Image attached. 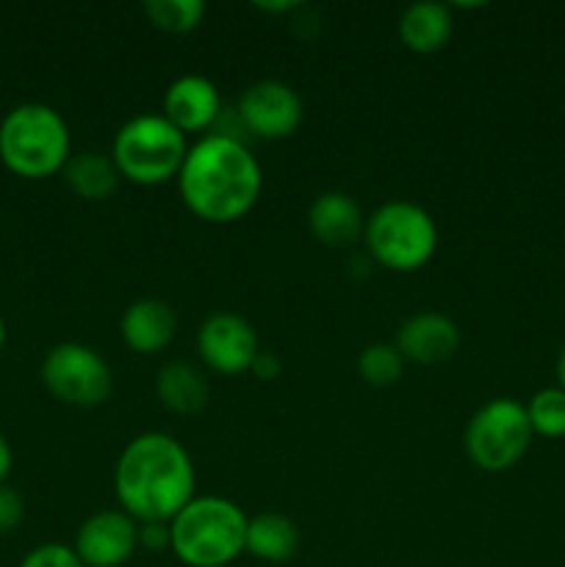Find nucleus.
<instances>
[{
  "instance_id": "aec40b11",
  "label": "nucleus",
  "mask_w": 565,
  "mask_h": 567,
  "mask_svg": "<svg viewBox=\"0 0 565 567\" xmlns=\"http://www.w3.org/2000/svg\"><path fill=\"white\" fill-rule=\"evenodd\" d=\"M150 25L164 33H192L203 22L205 3L203 0H147L144 3Z\"/></svg>"
},
{
  "instance_id": "cd10ccee",
  "label": "nucleus",
  "mask_w": 565,
  "mask_h": 567,
  "mask_svg": "<svg viewBox=\"0 0 565 567\" xmlns=\"http://www.w3.org/2000/svg\"><path fill=\"white\" fill-rule=\"evenodd\" d=\"M255 9H260V11H275V14H286V11L302 9V3H255Z\"/></svg>"
},
{
  "instance_id": "f3484780",
  "label": "nucleus",
  "mask_w": 565,
  "mask_h": 567,
  "mask_svg": "<svg viewBox=\"0 0 565 567\" xmlns=\"http://www.w3.org/2000/svg\"><path fill=\"white\" fill-rule=\"evenodd\" d=\"M299 526L282 513H260L247 520V543L244 551L264 563H288L299 551Z\"/></svg>"
},
{
  "instance_id": "1a4fd4ad",
  "label": "nucleus",
  "mask_w": 565,
  "mask_h": 567,
  "mask_svg": "<svg viewBox=\"0 0 565 567\" xmlns=\"http://www.w3.org/2000/svg\"><path fill=\"white\" fill-rule=\"evenodd\" d=\"M236 114L244 131L266 138V142H277V138H288L291 133H297V127L302 125L305 105L297 89L275 81V78H266V81H255L253 86L244 89Z\"/></svg>"
},
{
  "instance_id": "4468645a",
  "label": "nucleus",
  "mask_w": 565,
  "mask_h": 567,
  "mask_svg": "<svg viewBox=\"0 0 565 567\" xmlns=\"http://www.w3.org/2000/svg\"><path fill=\"white\" fill-rule=\"evenodd\" d=\"M120 336L136 354H158L175 341L177 313L170 302L155 297L136 299L127 305L120 319Z\"/></svg>"
},
{
  "instance_id": "412c9836",
  "label": "nucleus",
  "mask_w": 565,
  "mask_h": 567,
  "mask_svg": "<svg viewBox=\"0 0 565 567\" xmlns=\"http://www.w3.org/2000/svg\"><path fill=\"white\" fill-rule=\"evenodd\" d=\"M404 371V358L399 354L397 343H371L360 352L358 374L366 385L388 388L399 382Z\"/></svg>"
},
{
  "instance_id": "ddd939ff",
  "label": "nucleus",
  "mask_w": 565,
  "mask_h": 567,
  "mask_svg": "<svg viewBox=\"0 0 565 567\" xmlns=\"http://www.w3.org/2000/svg\"><path fill=\"white\" fill-rule=\"evenodd\" d=\"M222 114L219 89L205 75H181L164 92L161 116L172 122L183 136L203 133L216 125Z\"/></svg>"
},
{
  "instance_id": "a878e982",
  "label": "nucleus",
  "mask_w": 565,
  "mask_h": 567,
  "mask_svg": "<svg viewBox=\"0 0 565 567\" xmlns=\"http://www.w3.org/2000/svg\"><path fill=\"white\" fill-rule=\"evenodd\" d=\"M280 360L275 358V354L271 352H258V358H255V363H253V374L258 377V380H275L277 374H280Z\"/></svg>"
},
{
  "instance_id": "20e7f679",
  "label": "nucleus",
  "mask_w": 565,
  "mask_h": 567,
  "mask_svg": "<svg viewBox=\"0 0 565 567\" xmlns=\"http://www.w3.org/2000/svg\"><path fill=\"white\" fill-rule=\"evenodd\" d=\"M247 513L230 498L194 496L175 518L172 554L188 567H225L247 543Z\"/></svg>"
},
{
  "instance_id": "a211bd4d",
  "label": "nucleus",
  "mask_w": 565,
  "mask_h": 567,
  "mask_svg": "<svg viewBox=\"0 0 565 567\" xmlns=\"http://www.w3.org/2000/svg\"><path fill=\"white\" fill-rule=\"evenodd\" d=\"M155 393L161 404L177 415H194L208 404V380L192 363H166L155 377Z\"/></svg>"
},
{
  "instance_id": "0eeeda50",
  "label": "nucleus",
  "mask_w": 565,
  "mask_h": 567,
  "mask_svg": "<svg viewBox=\"0 0 565 567\" xmlns=\"http://www.w3.org/2000/svg\"><path fill=\"white\" fill-rule=\"evenodd\" d=\"M530 415L515 399H491L471 415L465 426V454L485 474L515 468L532 446Z\"/></svg>"
},
{
  "instance_id": "b1692460",
  "label": "nucleus",
  "mask_w": 565,
  "mask_h": 567,
  "mask_svg": "<svg viewBox=\"0 0 565 567\" xmlns=\"http://www.w3.org/2000/svg\"><path fill=\"white\" fill-rule=\"evenodd\" d=\"M25 518V502L9 485H0V535H9Z\"/></svg>"
},
{
  "instance_id": "39448f33",
  "label": "nucleus",
  "mask_w": 565,
  "mask_h": 567,
  "mask_svg": "<svg viewBox=\"0 0 565 567\" xmlns=\"http://www.w3.org/2000/svg\"><path fill=\"white\" fill-rule=\"evenodd\" d=\"M363 244L371 264L408 275L424 269L438 252V225L421 205L391 199L366 219Z\"/></svg>"
},
{
  "instance_id": "2eb2a0df",
  "label": "nucleus",
  "mask_w": 565,
  "mask_h": 567,
  "mask_svg": "<svg viewBox=\"0 0 565 567\" xmlns=\"http://www.w3.org/2000/svg\"><path fill=\"white\" fill-rule=\"evenodd\" d=\"M308 227L319 244L330 249H343L363 238L366 219L360 205L349 194L325 192L310 203Z\"/></svg>"
},
{
  "instance_id": "9b49d317",
  "label": "nucleus",
  "mask_w": 565,
  "mask_h": 567,
  "mask_svg": "<svg viewBox=\"0 0 565 567\" xmlns=\"http://www.w3.org/2000/svg\"><path fill=\"white\" fill-rule=\"evenodd\" d=\"M72 548L83 567H120L136 554L138 524L122 509H100L83 520Z\"/></svg>"
},
{
  "instance_id": "bb28decb",
  "label": "nucleus",
  "mask_w": 565,
  "mask_h": 567,
  "mask_svg": "<svg viewBox=\"0 0 565 567\" xmlns=\"http://www.w3.org/2000/svg\"><path fill=\"white\" fill-rule=\"evenodd\" d=\"M11 465H14V452H11L9 441L0 435V485H6V480H9Z\"/></svg>"
},
{
  "instance_id": "f03ea898",
  "label": "nucleus",
  "mask_w": 565,
  "mask_h": 567,
  "mask_svg": "<svg viewBox=\"0 0 565 567\" xmlns=\"http://www.w3.org/2000/svg\"><path fill=\"white\" fill-rule=\"evenodd\" d=\"M197 471L177 437L144 432L122 449L114 468V491L122 513L136 524L172 520L194 498Z\"/></svg>"
},
{
  "instance_id": "f8f14e48",
  "label": "nucleus",
  "mask_w": 565,
  "mask_h": 567,
  "mask_svg": "<svg viewBox=\"0 0 565 567\" xmlns=\"http://www.w3.org/2000/svg\"><path fill=\"white\" fill-rule=\"evenodd\" d=\"M460 343H463L460 327L446 313H438V310H421V313L410 316L397 332V349L404 363H446L458 354Z\"/></svg>"
},
{
  "instance_id": "423d86ee",
  "label": "nucleus",
  "mask_w": 565,
  "mask_h": 567,
  "mask_svg": "<svg viewBox=\"0 0 565 567\" xmlns=\"http://www.w3.org/2000/svg\"><path fill=\"white\" fill-rule=\"evenodd\" d=\"M188 153L186 136L161 114H138L116 131L111 158L136 186H161L177 177Z\"/></svg>"
},
{
  "instance_id": "6e6552de",
  "label": "nucleus",
  "mask_w": 565,
  "mask_h": 567,
  "mask_svg": "<svg viewBox=\"0 0 565 567\" xmlns=\"http://www.w3.org/2000/svg\"><path fill=\"white\" fill-rule=\"evenodd\" d=\"M42 385L72 408H100L114 391L111 365L86 343H55L42 360Z\"/></svg>"
},
{
  "instance_id": "5701e85b",
  "label": "nucleus",
  "mask_w": 565,
  "mask_h": 567,
  "mask_svg": "<svg viewBox=\"0 0 565 567\" xmlns=\"http://www.w3.org/2000/svg\"><path fill=\"white\" fill-rule=\"evenodd\" d=\"M20 567H83V563L78 559L75 548L72 546L44 543V546H37L33 551H28Z\"/></svg>"
},
{
  "instance_id": "dca6fc26",
  "label": "nucleus",
  "mask_w": 565,
  "mask_h": 567,
  "mask_svg": "<svg viewBox=\"0 0 565 567\" xmlns=\"http://www.w3.org/2000/svg\"><path fill=\"white\" fill-rule=\"evenodd\" d=\"M454 33L452 9L446 3H413L399 17V39L410 53L430 55L449 44Z\"/></svg>"
},
{
  "instance_id": "c85d7f7f",
  "label": "nucleus",
  "mask_w": 565,
  "mask_h": 567,
  "mask_svg": "<svg viewBox=\"0 0 565 567\" xmlns=\"http://www.w3.org/2000/svg\"><path fill=\"white\" fill-rule=\"evenodd\" d=\"M557 380H559V388L565 391V347H563V352H559V358H557Z\"/></svg>"
},
{
  "instance_id": "4be33fe9",
  "label": "nucleus",
  "mask_w": 565,
  "mask_h": 567,
  "mask_svg": "<svg viewBox=\"0 0 565 567\" xmlns=\"http://www.w3.org/2000/svg\"><path fill=\"white\" fill-rule=\"evenodd\" d=\"M530 426L541 437H565V391L563 388H543L524 404Z\"/></svg>"
},
{
  "instance_id": "393cba45",
  "label": "nucleus",
  "mask_w": 565,
  "mask_h": 567,
  "mask_svg": "<svg viewBox=\"0 0 565 567\" xmlns=\"http://www.w3.org/2000/svg\"><path fill=\"white\" fill-rule=\"evenodd\" d=\"M138 548H147L153 554L172 548L170 520H144V524H138Z\"/></svg>"
},
{
  "instance_id": "9d476101",
  "label": "nucleus",
  "mask_w": 565,
  "mask_h": 567,
  "mask_svg": "<svg viewBox=\"0 0 565 567\" xmlns=\"http://www.w3.org/2000/svg\"><path fill=\"white\" fill-rule=\"evenodd\" d=\"M197 349L203 363L225 377H236L253 369L260 352L253 324L244 316L227 313V310L210 313L199 324Z\"/></svg>"
},
{
  "instance_id": "7ed1b4c3",
  "label": "nucleus",
  "mask_w": 565,
  "mask_h": 567,
  "mask_svg": "<svg viewBox=\"0 0 565 567\" xmlns=\"http://www.w3.org/2000/svg\"><path fill=\"white\" fill-rule=\"evenodd\" d=\"M72 155L70 127L48 103L14 105L0 122V161L25 181H44Z\"/></svg>"
},
{
  "instance_id": "c756f323",
  "label": "nucleus",
  "mask_w": 565,
  "mask_h": 567,
  "mask_svg": "<svg viewBox=\"0 0 565 567\" xmlns=\"http://www.w3.org/2000/svg\"><path fill=\"white\" fill-rule=\"evenodd\" d=\"M6 336H9V332H6V321H3V316H0V349L6 347Z\"/></svg>"
},
{
  "instance_id": "6ab92c4d",
  "label": "nucleus",
  "mask_w": 565,
  "mask_h": 567,
  "mask_svg": "<svg viewBox=\"0 0 565 567\" xmlns=\"http://www.w3.org/2000/svg\"><path fill=\"white\" fill-rule=\"evenodd\" d=\"M61 175H64L72 194L81 199H89V203L109 199L122 181L114 158L105 153H97V150L70 155V161H66V166L61 169Z\"/></svg>"
},
{
  "instance_id": "f257e3e1",
  "label": "nucleus",
  "mask_w": 565,
  "mask_h": 567,
  "mask_svg": "<svg viewBox=\"0 0 565 567\" xmlns=\"http://www.w3.org/2000/svg\"><path fill=\"white\" fill-rule=\"evenodd\" d=\"M183 205L214 225H230L255 208L264 192L258 158L238 136L210 133L194 142L177 172Z\"/></svg>"
}]
</instances>
